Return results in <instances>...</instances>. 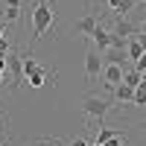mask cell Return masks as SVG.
<instances>
[{"instance_id":"obj_20","label":"cell","mask_w":146,"mask_h":146,"mask_svg":"<svg viewBox=\"0 0 146 146\" xmlns=\"http://www.w3.org/2000/svg\"><path fill=\"white\" fill-rule=\"evenodd\" d=\"M6 3H15V6H18V3H21V0H6Z\"/></svg>"},{"instance_id":"obj_9","label":"cell","mask_w":146,"mask_h":146,"mask_svg":"<svg viewBox=\"0 0 146 146\" xmlns=\"http://www.w3.org/2000/svg\"><path fill=\"white\" fill-rule=\"evenodd\" d=\"M120 131L117 129H111V126H105V123H100V129H96V140L94 143H108L111 137H117Z\"/></svg>"},{"instance_id":"obj_15","label":"cell","mask_w":146,"mask_h":146,"mask_svg":"<svg viewBox=\"0 0 146 146\" xmlns=\"http://www.w3.org/2000/svg\"><path fill=\"white\" fill-rule=\"evenodd\" d=\"M21 18V9L15 3H6V21H18Z\"/></svg>"},{"instance_id":"obj_3","label":"cell","mask_w":146,"mask_h":146,"mask_svg":"<svg viewBox=\"0 0 146 146\" xmlns=\"http://www.w3.org/2000/svg\"><path fill=\"white\" fill-rule=\"evenodd\" d=\"M102 67H105V62H102V53H96V50H88L85 53V76H88V82H96L102 76Z\"/></svg>"},{"instance_id":"obj_4","label":"cell","mask_w":146,"mask_h":146,"mask_svg":"<svg viewBox=\"0 0 146 146\" xmlns=\"http://www.w3.org/2000/svg\"><path fill=\"white\" fill-rule=\"evenodd\" d=\"M111 35H114V38H120V41H131V38H137V35H140V27H135L129 18H117Z\"/></svg>"},{"instance_id":"obj_21","label":"cell","mask_w":146,"mask_h":146,"mask_svg":"<svg viewBox=\"0 0 146 146\" xmlns=\"http://www.w3.org/2000/svg\"><path fill=\"white\" fill-rule=\"evenodd\" d=\"M3 76H6V73H0V82H3Z\"/></svg>"},{"instance_id":"obj_5","label":"cell","mask_w":146,"mask_h":146,"mask_svg":"<svg viewBox=\"0 0 146 146\" xmlns=\"http://www.w3.org/2000/svg\"><path fill=\"white\" fill-rule=\"evenodd\" d=\"M91 41H94V47H96V50H100V53H108V50H111V47H114V41H117V38L111 35V29H105L102 23H100V27L94 29Z\"/></svg>"},{"instance_id":"obj_18","label":"cell","mask_w":146,"mask_h":146,"mask_svg":"<svg viewBox=\"0 0 146 146\" xmlns=\"http://www.w3.org/2000/svg\"><path fill=\"white\" fill-rule=\"evenodd\" d=\"M137 41H140V47H143V53H146V35H143V32L137 35Z\"/></svg>"},{"instance_id":"obj_19","label":"cell","mask_w":146,"mask_h":146,"mask_svg":"<svg viewBox=\"0 0 146 146\" xmlns=\"http://www.w3.org/2000/svg\"><path fill=\"white\" fill-rule=\"evenodd\" d=\"M140 32H143V35H146V18H143V23H140Z\"/></svg>"},{"instance_id":"obj_17","label":"cell","mask_w":146,"mask_h":146,"mask_svg":"<svg viewBox=\"0 0 146 146\" xmlns=\"http://www.w3.org/2000/svg\"><path fill=\"white\" fill-rule=\"evenodd\" d=\"M67 146H91V143H88V140H85V137H73V140H70Z\"/></svg>"},{"instance_id":"obj_16","label":"cell","mask_w":146,"mask_h":146,"mask_svg":"<svg viewBox=\"0 0 146 146\" xmlns=\"http://www.w3.org/2000/svg\"><path fill=\"white\" fill-rule=\"evenodd\" d=\"M135 70H137V73H146V53H143L137 62H135Z\"/></svg>"},{"instance_id":"obj_11","label":"cell","mask_w":146,"mask_h":146,"mask_svg":"<svg viewBox=\"0 0 146 146\" xmlns=\"http://www.w3.org/2000/svg\"><path fill=\"white\" fill-rule=\"evenodd\" d=\"M96 27H100V21H96L94 15H85V18L79 21V32H85V35H88V38L94 35V29H96Z\"/></svg>"},{"instance_id":"obj_14","label":"cell","mask_w":146,"mask_h":146,"mask_svg":"<svg viewBox=\"0 0 146 146\" xmlns=\"http://www.w3.org/2000/svg\"><path fill=\"white\" fill-rule=\"evenodd\" d=\"M131 105H137V108H146V85H140V88L135 91V102Z\"/></svg>"},{"instance_id":"obj_12","label":"cell","mask_w":146,"mask_h":146,"mask_svg":"<svg viewBox=\"0 0 146 146\" xmlns=\"http://www.w3.org/2000/svg\"><path fill=\"white\" fill-rule=\"evenodd\" d=\"M123 85H129V88H140V73L135 70V67H126V76H123Z\"/></svg>"},{"instance_id":"obj_7","label":"cell","mask_w":146,"mask_h":146,"mask_svg":"<svg viewBox=\"0 0 146 146\" xmlns=\"http://www.w3.org/2000/svg\"><path fill=\"white\" fill-rule=\"evenodd\" d=\"M111 94H114L117 105H131V102H135V88H129V85H123V82H120Z\"/></svg>"},{"instance_id":"obj_6","label":"cell","mask_w":146,"mask_h":146,"mask_svg":"<svg viewBox=\"0 0 146 146\" xmlns=\"http://www.w3.org/2000/svg\"><path fill=\"white\" fill-rule=\"evenodd\" d=\"M123 76H126V67L123 64H105L102 67V79H105V88L108 91H114L120 82H123Z\"/></svg>"},{"instance_id":"obj_23","label":"cell","mask_w":146,"mask_h":146,"mask_svg":"<svg viewBox=\"0 0 146 146\" xmlns=\"http://www.w3.org/2000/svg\"><path fill=\"white\" fill-rule=\"evenodd\" d=\"M0 146H3V143H0Z\"/></svg>"},{"instance_id":"obj_1","label":"cell","mask_w":146,"mask_h":146,"mask_svg":"<svg viewBox=\"0 0 146 146\" xmlns=\"http://www.w3.org/2000/svg\"><path fill=\"white\" fill-rule=\"evenodd\" d=\"M53 21H56V12H53V0H38L32 9V32H35V38H44L47 29L53 27Z\"/></svg>"},{"instance_id":"obj_22","label":"cell","mask_w":146,"mask_h":146,"mask_svg":"<svg viewBox=\"0 0 146 146\" xmlns=\"http://www.w3.org/2000/svg\"><path fill=\"white\" fill-rule=\"evenodd\" d=\"M143 3H146V0H143Z\"/></svg>"},{"instance_id":"obj_13","label":"cell","mask_w":146,"mask_h":146,"mask_svg":"<svg viewBox=\"0 0 146 146\" xmlns=\"http://www.w3.org/2000/svg\"><path fill=\"white\" fill-rule=\"evenodd\" d=\"M38 67H41V64L35 62V58H32V53H27V56H23V79H27L29 73H35Z\"/></svg>"},{"instance_id":"obj_10","label":"cell","mask_w":146,"mask_h":146,"mask_svg":"<svg viewBox=\"0 0 146 146\" xmlns=\"http://www.w3.org/2000/svg\"><path fill=\"white\" fill-rule=\"evenodd\" d=\"M126 56H129V62H131V64H135L137 58L143 56V47H140V41H137V38H131V41L126 44Z\"/></svg>"},{"instance_id":"obj_2","label":"cell","mask_w":146,"mask_h":146,"mask_svg":"<svg viewBox=\"0 0 146 146\" xmlns=\"http://www.w3.org/2000/svg\"><path fill=\"white\" fill-rule=\"evenodd\" d=\"M82 108H85V114H88L91 120H105V114H108V108H111V102L105 100V96H96V94H88L82 100Z\"/></svg>"},{"instance_id":"obj_8","label":"cell","mask_w":146,"mask_h":146,"mask_svg":"<svg viewBox=\"0 0 146 146\" xmlns=\"http://www.w3.org/2000/svg\"><path fill=\"white\" fill-rule=\"evenodd\" d=\"M47 79H50V70H47V67H38L35 73H29V76H27V82L32 85V88H44Z\"/></svg>"}]
</instances>
